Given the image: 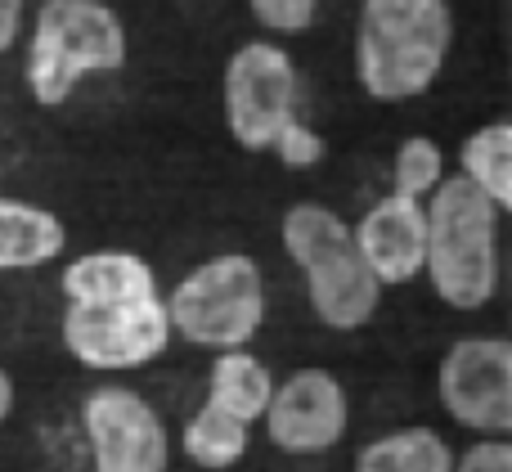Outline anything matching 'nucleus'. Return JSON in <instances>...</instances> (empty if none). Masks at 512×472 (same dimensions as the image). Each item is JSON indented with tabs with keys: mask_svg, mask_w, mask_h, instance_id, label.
Returning <instances> with one entry per match:
<instances>
[{
	"mask_svg": "<svg viewBox=\"0 0 512 472\" xmlns=\"http://www.w3.org/2000/svg\"><path fill=\"white\" fill-rule=\"evenodd\" d=\"M504 212L454 171L427 198V284L459 315L486 311L504 284Z\"/></svg>",
	"mask_w": 512,
	"mask_h": 472,
	"instance_id": "1",
	"label": "nucleus"
},
{
	"mask_svg": "<svg viewBox=\"0 0 512 472\" xmlns=\"http://www.w3.org/2000/svg\"><path fill=\"white\" fill-rule=\"evenodd\" d=\"M454 45L450 0H364L355 77L373 104H409L445 72Z\"/></svg>",
	"mask_w": 512,
	"mask_h": 472,
	"instance_id": "2",
	"label": "nucleus"
},
{
	"mask_svg": "<svg viewBox=\"0 0 512 472\" xmlns=\"http://www.w3.org/2000/svg\"><path fill=\"white\" fill-rule=\"evenodd\" d=\"M279 239L288 261L301 270L310 315L324 329L355 333L373 324L382 306V284L355 248V225H346L324 203H292L283 212Z\"/></svg>",
	"mask_w": 512,
	"mask_h": 472,
	"instance_id": "3",
	"label": "nucleus"
},
{
	"mask_svg": "<svg viewBox=\"0 0 512 472\" xmlns=\"http://www.w3.org/2000/svg\"><path fill=\"white\" fill-rule=\"evenodd\" d=\"M126 63V27L104 0H50L41 5L27 45V90L36 104L59 108L90 72Z\"/></svg>",
	"mask_w": 512,
	"mask_h": 472,
	"instance_id": "4",
	"label": "nucleus"
},
{
	"mask_svg": "<svg viewBox=\"0 0 512 472\" xmlns=\"http://www.w3.org/2000/svg\"><path fill=\"white\" fill-rule=\"evenodd\" d=\"M176 338L203 351H243L265 324V275L248 252H221L167 293Z\"/></svg>",
	"mask_w": 512,
	"mask_h": 472,
	"instance_id": "5",
	"label": "nucleus"
},
{
	"mask_svg": "<svg viewBox=\"0 0 512 472\" xmlns=\"http://www.w3.org/2000/svg\"><path fill=\"white\" fill-rule=\"evenodd\" d=\"M436 401L472 437H512V338L463 333L436 365Z\"/></svg>",
	"mask_w": 512,
	"mask_h": 472,
	"instance_id": "6",
	"label": "nucleus"
},
{
	"mask_svg": "<svg viewBox=\"0 0 512 472\" xmlns=\"http://www.w3.org/2000/svg\"><path fill=\"white\" fill-rule=\"evenodd\" d=\"M297 63L283 45L248 41L225 63V126L248 153H270L274 140L297 122Z\"/></svg>",
	"mask_w": 512,
	"mask_h": 472,
	"instance_id": "7",
	"label": "nucleus"
},
{
	"mask_svg": "<svg viewBox=\"0 0 512 472\" xmlns=\"http://www.w3.org/2000/svg\"><path fill=\"white\" fill-rule=\"evenodd\" d=\"M59 333L68 356L86 369H99V374H126V369L153 365L176 338L167 297L108 302V306H63Z\"/></svg>",
	"mask_w": 512,
	"mask_h": 472,
	"instance_id": "8",
	"label": "nucleus"
},
{
	"mask_svg": "<svg viewBox=\"0 0 512 472\" xmlns=\"http://www.w3.org/2000/svg\"><path fill=\"white\" fill-rule=\"evenodd\" d=\"M90 472H167L171 432L131 387H95L81 405Z\"/></svg>",
	"mask_w": 512,
	"mask_h": 472,
	"instance_id": "9",
	"label": "nucleus"
},
{
	"mask_svg": "<svg viewBox=\"0 0 512 472\" xmlns=\"http://www.w3.org/2000/svg\"><path fill=\"white\" fill-rule=\"evenodd\" d=\"M265 437L279 455L292 459H319L337 450L351 432V396L333 369H292L265 410Z\"/></svg>",
	"mask_w": 512,
	"mask_h": 472,
	"instance_id": "10",
	"label": "nucleus"
},
{
	"mask_svg": "<svg viewBox=\"0 0 512 472\" xmlns=\"http://www.w3.org/2000/svg\"><path fill=\"white\" fill-rule=\"evenodd\" d=\"M355 248L382 288H405L427 275V203L382 194L355 221Z\"/></svg>",
	"mask_w": 512,
	"mask_h": 472,
	"instance_id": "11",
	"label": "nucleus"
},
{
	"mask_svg": "<svg viewBox=\"0 0 512 472\" xmlns=\"http://www.w3.org/2000/svg\"><path fill=\"white\" fill-rule=\"evenodd\" d=\"M59 284H63V306H108V302L162 297L149 261L140 252H122V248H99L72 257Z\"/></svg>",
	"mask_w": 512,
	"mask_h": 472,
	"instance_id": "12",
	"label": "nucleus"
},
{
	"mask_svg": "<svg viewBox=\"0 0 512 472\" xmlns=\"http://www.w3.org/2000/svg\"><path fill=\"white\" fill-rule=\"evenodd\" d=\"M68 225L41 203L0 194V275L14 270H41L63 257Z\"/></svg>",
	"mask_w": 512,
	"mask_h": 472,
	"instance_id": "13",
	"label": "nucleus"
},
{
	"mask_svg": "<svg viewBox=\"0 0 512 472\" xmlns=\"http://www.w3.org/2000/svg\"><path fill=\"white\" fill-rule=\"evenodd\" d=\"M459 450L432 423H405L364 441L351 472H454Z\"/></svg>",
	"mask_w": 512,
	"mask_h": 472,
	"instance_id": "14",
	"label": "nucleus"
},
{
	"mask_svg": "<svg viewBox=\"0 0 512 472\" xmlns=\"http://www.w3.org/2000/svg\"><path fill=\"white\" fill-rule=\"evenodd\" d=\"M274 374L261 356H252L248 347L243 351H221L212 360V374H207V405L234 414L243 423H261L265 410L274 401Z\"/></svg>",
	"mask_w": 512,
	"mask_h": 472,
	"instance_id": "15",
	"label": "nucleus"
},
{
	"mask_svg": "<svg viewBox=\"0 0 512 472\" xmlns=\"http://www.w3.org/2000/svg\"><path fill=\"white\" fill-rule=\"evenodd\" d=\"M459 176L472 180L504 216H512V117H504V122H486V126L463 135Z\"/></svg>",
	"mask_w": 512,
	"mask_h": 472,
	"instance_id": "16",
	"label": "nucleus"
},
{
	"mask_svg": "<svg viewBox=\"0 0 512 472\" xmlns=\"http://www.w3.org/2000/svg\"><path fill=\"white\" fill-rule=\"evenodd\" d=\"M248 446H252V423L234 419V414L216 410V405H198L194 414L185 419L180 428V450L194 468L203 472H225L234 464L248 459Z\"/></svg>",
	"mask_w": 512,
	"mask_h": 472,
	"instance_id": "17",
	"label": "nucleus"
},
{
	"mask_svg": "<svg viewBox=\"0 0 512 472\" xmlns=\"http://www.w3.org/2000/svg\"><path fill=\"white\" fill-rule=\"evenodd\" d=\"M450 176L454 171H450V158H445V144L432 140V135H409L391 153V194L427 203Z\"/></svg>",
	"mask_w": 512,
	"mask_h": 472,
	"instance_id": "18",
	"label": "nucleus"
},
{
	"mask_svg": "<svg viewBox=\"0 0 512 472\" xmlns=\"http://www.w3.org/2000/svg\"><path fill=\"white\" fill-rule=\"evenodd\" d=\"M274 158L283 162V167H292V171H310V167H319V162L328 158V140L315 131V126H306L297 117V122L288 126V131L274 140Z\"/></svg>",
	"mask_w": 512,
	"mask_h": 472,
	"instance_id": "19",
	"label": "nucleus"
},
{
	"mask_svg": "<svg viewBox=\"0 0 512 472\" xmlns=\"http://www.w3.org/2000/svg\"><path fill=\"white\" fill-rule=\"evenodd\" d=\"M248 5H252L256 23L270 27V32H279V36L306 32L319 14V0H248Z\"/></svg>",
	"mask_w": 512,
	"mask_h": 472,
	"instance_id": "20",
	"label": "nucleus"
},
{
	"mask_svg": "<svg viewBox=\"0 0 512 472\" xmlns=\"http://www.w3.org/2000/svg\"><path fill=\"white\" fill-rule=\"evenodd\" d=\"M454 472H512V437H477L459 450Z\"/></svg>",
	"mask_w": 512,
	"mask_h": 472,
	"instance_id": "21",
	"label": "nucleus"
},
{
	"mask_svg": "<svg viewBox=\"0 0 512 472\" xmlns=\"http://www.w3.org/2000/svg\"><path fill=\"white\" fill-rule=\"evenodd\" d=\"M18 27H23V0H0V54L18 41Z\"/></svg>",
	"mask_w": 512,
	"mask_h": 472,
	"instance_id": "22",
	"label": "nucleus"
},
{
	"mask_svg": "<svg viewBox=\"0 0 512 472\" xmlns=\"http://www.w3.org/2000/svg\"><path fill=\"white\" fill-rule=\"evenodd\" d=\"M14 414V378H9V369L0 365V423Z\"/></svg>",
	"mask_w": 512,
	"mask_h": 472,
	"instance_id": "23",
	"label": "nucleus"
}]
</instances>
